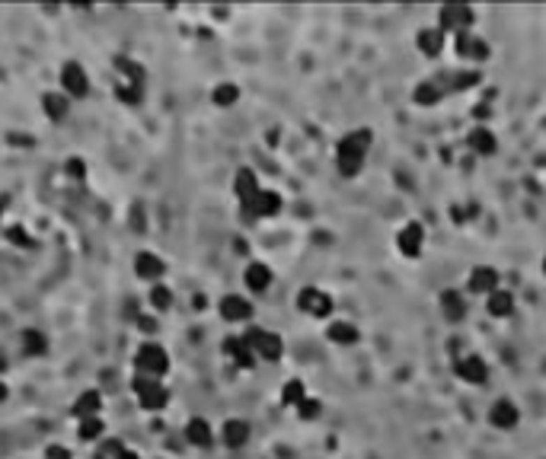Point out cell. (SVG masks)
<instances>
[{"mask_svg":"<svg viewBox=\"0 0 546 459\" xmlns=\"http://www.w3.org/2000/svg\"><path fill=\"white\" fill-rule=\"evenodd\" d=\"M367 147H371V131L367 128H358L351 134H345L339 141V150H335V163H339V173L342 176H358L361 173L364 160H367Z\"/></svg>","mask_w":546,"mask_h":459,"instance_id":"obj_1","label":"cell"},{"mask_svg":"<svg viewBox=\"0 0 546 459\" xmlns=\"http://www.w3.org/2000/svg\"><path fill=\"white\" fill-rule=\"evenodd\" d=\"M135 367L144 380H157L169 370V357L160 345H141L137 348V357H135Z\"/></svg>","mask_w":546,"mask_h":459,"instance_id":"obj_2","label":"cell"},{"mask_svg":"<svg viewBox=\"0 0 546 459\" xmlns=\"http://www.w3.org/2000/svg\"><path fill=\"white\" fill-rule=\"evenodd\" d=\"M473 20H476V13H473L470 7H463V3H448V7H441V13H438V29L448 36V32H470V26H473Z\"/></svg>","mask_w":546,"mask_h":459,"instance_id":"obj_3","label":"cell"},{"mask_svg":"<svg viewBox=\"0 0 546 459\" xmlns=\"http://www.w3.org/2000/svg\"><path fill=\"white\" fill-rule=\"evenodd\" d=\"M246 345H250L252 354L262 357V361H278L281 351H285V345H281L278 335H275V332H266V329H250L246 332Z\"/></svg>","mask_w":546,"mask_h":459,"instance_id":"obj_4","label":"cell"},{"mask_svg":"<svg viewBox=\"0 0 546 459\" xmlns=\"http://www.w3.org/2000/svg\"><path fill=\"white\" fill-rule=\"evenodd\" d=\"M61 86H64V96H74V99H84L90 93V80H86V70L77 64V61H68L61 68Z\"/></svg>","mask_w":546,"mask_h":459,"instance_id":"obj_5","label":"cell"},{"mask_svg":"<svg viewBox=\"0 0 546 459\" xmlns=\"http://www.w3.org/2000/svg\"><path fill=\"white\" fill-rule=\"evenodd\" d=\"M297 306L307 313V316H329L333 313V297L326 294V290H319V287H303L301 297H297Z\"/></svg>","mask_w":546,"mask_h":459,"instance_id":"obj_6","label":"cell"},{"mask_svg":"<svg viewBox=\"0 0 546 459\" xmlns=\"http://www.w3.org/2000/svg\"><path fill=\"white\" fill-rule=\"evenodd\" d=\"M457 377H460L463 383L483 386L485 377H489V367H485V361L479 354H463V357H457Z\"/></svg>","mask_w":546,"mask_h":459,"instance_id":"obj_7","label":"cell"},{"mask_svg":"<svg viewBox=\"0 0 546 459\" xmlns=\"http://www.w3.org/2000/svg\"><path fill=\"white\" fill-rule=\"evenodd\" d=\"M137 396H141V405L147 408V412H160V408L167 405V389L157 383V380H137Z\"/></svg>","mask_w":546,"mask_h":459,"instance_id":"obj_8","label":"cell"},{"mask_svg":"<svg viewBox=\"0 0 546 459\" xmlns=\"http://www.w3.org/2000/svg\"><path fill=\"white\" fill-rule=\"evenodd\" d=\"M396 246H400V252L406 258H416L425 246V230L418 224H406L400 230V236H396Z\"/></svg>","mask_w":546,"mask_h":459,"instance_id":"obj_9","label":"cell"},{"mask_svg":"<svg viewBox=\"0 0 546 459\" xmlns=\"http://www.w3.org/2000/svg\"><path fill=\"white\" fill-rule=\"evenodd\" d=\"M220 316L227 319V322H246L252 316V303L246 297H236V294H227L220 300Z\"/></svg>","mask_w":546,"mask_h":459,"instance_id":"obj_10","label":"cell"},{"mask_svg":"<svg viewBox=\"0 0 546 459\" xmlns=\"http://www.w3.org/2000/svg\"><path fill=\"white\" fill-rule=\"evenodd\" d=\"M454 45H457V54H460V58H473V61L489 58V45H485L479 36H473V32H460V36L454 38Z\"/></svg>","mask_w":546,"mask_h":459,"instance_id":"obj_11","label":"cell"},{"mask_svg":"<svg viewBox=\"0 0 546 459\" xmlns=\"http://www.w3.org/2000/svg\"><path fill=\"white\" fill-rule=\"evenodd\" d=\"M234 192H236L243 208H250V204L256 201V195L262 192L256 182V173H252V169H240V173H236V182H234Z\"/></svg>","mask_w":546,"mask_h":459,"instance_id":"obj_12","label":"cell"},{"mask_svg":"<svg viewBox=\"0 0 546 459\" xmlns=\"http://www.w3.org/2000/svg\"><path fill=\"white\" fill-rule=\"evenodd\" d=\"M470 290H476V294H495L499 290V271L489 268V265H479V268H473L470 274Z\"/></svg>","mask_w":546,"mask_h":459,"instance_id":"obj_13","label":"cell"},{"mask_svg":"<svg viewBox=\"0 0 546 459\" xmlns=\"http://www.w3.org/2000/svg\"><path fill=\"white\" fill-rule=\"evenodd\" d=\"M278 211H281V195L278 192H259L256 201L246 208L250 217H275Z\"/></svg>","mask_w":546,"mask_h":459,"instance_id":"obj_14","label":"cell"},{"mask_svg":"<svg viewBox=\"0 0 546 459\" xmlns=\"http://www.w3.org/2000/svg\"><path fill=\"white\" fill-rule=\"evenodd\" d=\"M243 278H246V287H250L252 294H266L268 287H272V268L262 262H252Z\"/></svg>","mask_w":546,"mask_h":459,"instance_id":"obj_15","label":"cell"},{"mask_svg":"<svg viewBox=\"0 0 546 459\" xmlns=\"http://www.w3.org/2000/svg\"><path fill=\"white\" fill-rule=\"evenodd\" d=\"M135 271H137V278H144V281H157L167 268H163L160 256H153V252H137V258H135Z\"/></svg>","mask_w":546,"mask_h":459,"instance_id":"obj_16","label":"cell"},{"mask_svg":"<svg viewBox=\"0 0 546 459\" xmlns=\"http://www.w3.org/2000/svg\"><path fill=\"white\" fill-rule=\"evenodd\" d=\"M220 437H224V444H227L230 450H240V446L250 440V424L240 421V418H230V421L224 424V430H220Z\"/></svg>","mask_w":546,"mask_h":459,"instance_id":"obj_17","label":"cell"},{"mask_svg":"<svg viewBox=\"0 0 546 459\" xmlns=\"http://www.w3.org/2000/svg\"><path fill=\"white\" fill-rule=\"evenodd\" d=\"M485 309H489V316L505 319L515 313V297H511L508 290H495V294L485 297Z\"/></svg>","mask_w":546,"mask_h":459,"instance_id":"obj_18","label":"cell"},{"mask_svg":"<svg viewBox=\"0 0 546 459\" xmlns=\"http://www.w3.org/2000/svg\"><path fill=\"white\" fill-rule=\"evenodd\" d=\"M489 421H492L495 428H515V424H517V408H515V402L499 399V402L492 405V412H489Z\"/></svg>","mask_w":546,"mask_h":459,"instance_id":"obj_19","label":"cell"},{"mask_svg":"<svg viewBox=\"0 0 546 459\" xmlns=\"http://www.w3.org/2000/svg\"><path fill=\"white\" fill-rule=\"evenodd\" d=\"M224 351L234 357L236 367H246V370H250L252 364H256V354H252V348L246 345V339H230L227 345H224Z\"/></svg>","mask_w":546,"mask_h":459,"instance_id":"obj_20","label":"cell"},{"mask_svg":"<svg viewBox=\"0 0 546 459\" xmlns=\"http://www.w3.org/2000/svg\"><path fill=\"white\" fill-rule=\"evenodd\" d=\"M416 42H418V52H425L428 58H438L444 52V32L441 29H422Z\"/></svg>","mask_w":546,"mask_h":459,"instance_id":"obj_21","label":"cell"},{"mask_svg":"<svg viewBox=\"0 0 546 459\" xmlns=\"http://www.w3.org/2000/svg\"><path fill=\"white\" fill-rule=\"evenodd\" d=\"M441 313H444L450 322H460V319L467 316V303H463V297L457 294V290H444V294H441Z\"/></svg>","mask_w":546,"mask_h":459,"instance_id":"obj_22","label":"cell"},{"mask_svg":"<svg viewBox=\"0 0 546 459\" xmlns=\"http://www.w3.org/2000/svg\"><path fill=\"white\" fill-rule=\"evenodd\" d=\"M185 437H189V444H195V446H211V440H214L211 424H208L205 418H192V421L185 424Z\"/></svg>","mask_w":546,"mask_h":459,"instance_id":"obj_23","label":"cell"},{"mask_svg":"<svg viewBox=\"0 0 546 459\" xmlns=\"http://www.w3.org/2000/svg\"><path fill=\"white\" fill-rule=\"evenodd\" d=\"M99 408H103V396H99L96 389H86L80 399H77L74 412L80 414V418H99Z\"/></svg>","mask_w":546,"mask_h":459,"instance_id":"obj_24","label":"cell"},{"mask_svg":"<svg viewBox=\"0 0 546 459\" xmlns=\"http://www.w3.org/2000/svg\"><path fill=\"white\" fill-rule=\"evenodd\" d=\"M42 109H45V115L52 121H61L64 115H68L70 102H68V96H64V93H48V96L42 99Z\"/></svg>","mask_w":546,"mask_h":459,"instance_id":"obj_25","label":"cell"},{"mask_svg":"<svg viewBox=\"0 0 546 459\" xmlns=\"http://www.w3.org/2000/svg\"><path fill=\"white\" fill-rule=\"evenodd\" d=\"M326 335H329V341H333V345H355V341L361 339V335H358V329L351 322H333Z\"/></svg>","mask_w":546,"mask_h":459,"instance_id":"obj_26","label":"cell"},{"mask_svg":"<svg viewBox=\"0 0 546 459\" xmlns=\"http://www.w3.org/2000/svg\"><path fill=\"white\" fill-rule=\"evenodd\" d=\"M470 147L476 153H483V157H489V153H495V134L489 128H473L470 131Z\"/></svg>","mask_w":546,"mask_h":459,"instance_id":"obj_27","label":"cell"},{"mask_svg":"<svg viewBox=\"0 0 546 459\" xmlns=\"http://www.w3.org/2000/svg\"><path fill=\"white\" fill-rule=\"evenodd\" d=\"M412 96H416L418 106H434V102H441V86L438 83H418Z\"/></svg>","mask_w":546,"mask_h":459,"instance_id":"obj_28","label":"cell"},{"mask_svg":"<svg viewBox=\"0 0 546 459\" xmlns=\"http://www.w3.org/2000/svg\"><path fill=\"white\" fill-rule=\"evenodd\" d=\"M303 399H307V396H303V383H301V380H291V383H285V389H281V402H285V405L297 408Z\"/></svg>","mask_w":546,"mask_h":459,"instance_id":"obj_29","label":"cell"},{"mask_svg":"<svg viewBox=\"0 0 546 459\" xmlns=\"http://www.w3.org/2000/svg\"><path fill=\"white\" fill-rule=\"evenodd\" d=\"M211 99H214V106H234L236 99H240V90H236L234 83H220V86H214Z\"/></svg>","mask_w":546,"mask_h":459,"instance_id":"obj_30","label":"cell"},{"mask_svg":"<svg viewBox=\"0 0 546 459\" xmlns=\"http://www.w3.org/2000/svg\"><path fill=\"white\" fill-rule=\"evenodd\" d=\"M96 459H128V453H125V446L119 440H103L96 450Z\"/></svg>","mask_w":546,"mask_h":459,"instance_id":"obj_31","label":"cell"},{"mask_svg":"<svg viewBox=\"0 0 546 459\" xmlns=\"http://www.w3.org/2000/svg\"><path fill=\"white\" fill-rule=\"evenodd\" d=\"M169 303H173V294H169L163 284H153L151 287V306L163 313V309H169Z\"/></svg>","mask_w":546,"mask_h":459,"instance_id":"obj_32","label":"cell"},{"mask_svg":"<svg viewBox=\"0 0 546 459\" xmlns=\"http://www.w3.org/2000/svg\"><path fill=\"white\" fill-rule=\"evenodd\" d=\"M23 348L29 354H38V351H45V348H48V341L42 339L36 329H29V332H23Z\"/></svg>","mask_w":546,"mask_h":459,"instance_id":"obj_33","label":"cell"},{"mask_svg":"<svg viewBox=\"0 0 546 459\" xmlns=\"http://www.w3.org/2000/svg\"><path fill=\"white\" fill-rule=\"evenodd\" d=\"M99 434H103V421H99V418H84V421H80V437H84V440H96Z\"/></svg>","mask_w":546,"mask_h":459,"instance_id":"obj_34","label":"cell"},{"mask_svg":"<svg viewBox=\"0 0 546 459\" xmlns=\"http://www.w3.org/2000/svg\"><path fill=\"white\" fill-rule=\"evenodd\" d=\"M297 414H301L303 421H310V418H317V414H319V402H317V399H303L301 405H297Z\"/></svg>","mask_w":546,"mask_h":459,"instance_id":"obj_35","label":"cell"},{"mask_svg":"<svg viewBox=\"0 0 546 459\" xmlns=\"http://www.w3.org/2000/svg\"><path fill=\"white\" fill-rule=\"evenodd\" d=\"M137 325H141V329H144V332H153V329H157V322H153V319H147V316H141V319H137Z\"/></svg>","mask_w":546,"mask_h":459,"instance_id":"obj_36","label":"cell"},{"mask_svg":"<svg viewBox=\"0 0 546 459\" xmlns=\"http://www.w3.org/2000/svg\"><path fill=\"white\" fill-rule=\"evenodd\" d=\"M3 399H7V386L0 383V402H3Z\"/></svg>","mask_w":546,"mask_h":459,"instance_id":"obj_37","label":"cell"},{"mask_svg":"<svg viewBox=\"0 0 546 459\" xmlns=\"http://www.w3.org/2000/svg\"><path fill=\"white\" fill-rule=\"evenodd\" d=\"M543 271H546V258H543Z\"/></svg>","mask_w":546,"mask_h":459,"instance_id":"obj_38","label":"cell"},{"mask_svg":"<svg viewBox=\"0 0 546 459\" xmlns=\"http://www.w3.org/2000/svg\"><path fill=\"white\" fill-rule=\"evenodd\" d=\"M0 211H3V204H0Z\"/></svg>","mask_w":546,"mask_h":459,"instance_id":"obj_39","label":"cell"}]
</instances>
